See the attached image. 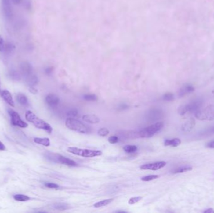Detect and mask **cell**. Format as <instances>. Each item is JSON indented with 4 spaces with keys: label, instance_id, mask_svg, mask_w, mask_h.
Listing matches in <instances>:
<instances>
[{
    "label": "cell",
    "instance_id": "6da1fadb",
    "mask_svg": "<svg viewBox=\"0 0 214 213\" xmlns=\"http://www.w3.org/2000/svg\"><path fill=\"white\" fill-rule=\"evenodd\" d=\"M66 126L70 130L82 134H90L92 130L90 127L74 118H68L65 121Z\"/></svg>",
    "mask_w": 214,
    "mask_h": 213
},
{
    "label": "cell",
    "instance_id": "7a4b0ae2",
    "mask_svg": "<svg viewBox=\"0 0 214 213\" xmlns=\"http://www.w3.org/2000/svg\"><path fill=\"white\" fill-rule=\"evenodd\" d=\"M25 118L28 121L33 123L37 128L45 130L49 134L52 132V127L48 122L37 117L32 111H27L25 114Z\"/></svg>",
    "mask_w": 214,
    "mask_h": 213
},
{
    "label": "cell",
    "instance_id": "3957f363",
    "mask_svg": "<svg viewBox=\"0 0 214 213\" xmlns=\"http://www.w3.org/2000/svg\"><path fill=\"white\" fill-rule=\"evenodd\" d=\"M164 126L163 122H158L150 126L142 129L139 131H138V137H142V138H148L154 136L157 133L159 132Z\"/></svg>",
    "mask_w": 214,
    "mask_h": 213
},
{
    "label": "cell",
    "instance_id": "277c9868",
    "mask_svg": "<svg viewBox=\"0 0 214 213\" xmlns=\"http://www.w3.org/2000/svg\"><path fill=\"white\" fill-rule=\"evenodd\" d=\"M67 150L69 153L73 154L85 158H93L100 156L102 154V152L101 151H99V150L81 149L75 147H69Z\"/></svg>",
    "mask_w": 214,
    "mask_h": 213
},
{
    "label": "cell",
    "instance_id": "5b68a950",
    "mask_svg": "<svg viewBox=\"0 0 214 213\" xmlns=\"http://www.w3.org/2000/svg\"><path fill=\"white\" fill-rule=\"evenodd\" d=\"M195 117L200 120H214V105H209L205 108L201 107L195 113Z\"/></svg>",
    "mask_w": 214,
    "mask_h": 213
},
{
    "label": "cell",
    "instance_id": "8992f818",
    "mask_svg": "<svg viewBox=\"0 0 214 213\" xmlns=\"http://www.w3.org/2000/svg\"><path fill=\"white\" fill-rule=\"evenodd\" d=\"M46 158L51 160L53 162H60L61 164L69 166H77V162L74 161L73 160H71L70 159H68L63 156H61L58 154H48L46 155Z\"/></svg>",
    "mask_w": 214,
    "mask_h": 213
},
{
    "label": "cell",
    "instance_id": "52a82bcc",
    "mask_svg": "<svg viewBox=\"0 0 214 213\" xmlns=\"http://www.w3.org/2000/svg\"><path fill=\"white\" fill-rule=\"evenodd\" d=\"M202 106V103L200 101H195L188 105H182L179 107L178 112L179 115L183 116L186 114L187 112H195Z\"/></svg>",
    "mask_w": 214,
    "mask_h": 213
},
{
    "label": "cell",
    "instance_id": "ba28073f",
    "mask_svg": "<svg viewBox=\"0 0 214 213\" xmlns=\"http://www.w3.org/2000/svg\"><path fill=\"white\" fill-rule=\"evenodd\" d=\"M9 114L11 116V121L13 125L23 128L28 127V124L21 119V117L17 112L10 109L9 110Z\"/></svg>",
    "mask_w": 214,
    "mask_h": 213
},
{
    "label": "cell",
    "instance_id": "9c48e42d",
    "mask_svg": "<svg viewBox=\"0 0 214 213\" xmlns=\"http://www.w3.org/2000/svg\"><path fill=\"white\" fill-rule=\"evenodd\" d=\"M167 163L165 161H157L152 162V163L145 164L140 166V169L143 170H152L156 171L166 166Z\"/></svg>",
    "mask_w": 214,
    "mask_h": 213
},
{
    "label": "cell",
    "instance_id": "30bf717a",
    "mask_svg": "<svg viewBox=\"0 0 214 213\" xmlns=\"http://www.w3.org/2000/svg\"><path fill=\"white\" fill-rule=\"evenodd\" d=\"M20 73L23 76L27 78L33 74V67L28 62H22L20 66Z\"/></svg>",
    "mask_w": 214,
    "mask_h": 213
},
{
    "label": "cell",
    "instance_id": "8fae6325",
    "mask_svg": "<svg viewBox=\"0 0 214 213\" xmlns=\"http://www.w3.org/2000/svg\"><path fill=\"white\" fill-rule=\"evenodd\" d=\"M2 5L4 15L6 18L10 19L13 15L10 0H2Z\"/></svg>",
    "mask_w": 214,
    "mask_h": 213
},
{
    "label": "cell",
    "instance_id": "7c38bea8",
    "mask_svg": "<svg viewBox=\"0 0 214 213\" xmlns=\"http://www.w3.org/2000/svg\"><path fill=\"white\" fill-rule=\"evenodd\" d=\"M46 103L50 106L54 107L58 105L60 102V99L58 96L54 94H49L45 98Z\"/></svg>",
    "mask_w": 214,
    "mask_h": 213
},
{
    "label": "cell",
    "instance_id": "4fadbf2b",
    "mask_svg": "<svg viewBox=\"0 0 214 213\" xmlns=\"http://www.w3.org/2000/svg\"><path fill=\"white\" fill-rule=\"evenodd\" d=\"M1 96L3 98L5 101L12 107H15V103L13 101L11 94L8 90H3L0 93Z\"/></svg>",
    "mask_w": 214,
    "mask_h": 213
},
{
    "label": "cell",
    "instance_id": "5bb4252c",
    "mask_svg": "<svg viewBox=\"0 0 214 213\" xmlns=\"http://www.w3.org/2000/svg\"><path fill=\"white\" fill-rule=\"evenodd\" d=\"M195 91L194 87L190 84H185L183 85L179 91V96L183 97L185 95L191 93Z\"/></svg>",
    "mask_w": 214,
    "mask_h": 213
},
{
    "label": "cell",
    "instance_id": "9a60e30c",
    "mask_svg": "<svg viewBox=\"0 0 214 213\" xmlns=\"http://www.w3.org/2000/svg\"><path fill=\"white\" fill-rule=\"evenodd\" d=\"M161 116V112L159 110H151L148 112V114L147 115V119H149L150 121H155L158 119H160Z\"/></svg>",
    "mask_w": 214,
    "mask_h": 213
},
{
    "label": "cell",
    "instance_id": "2e32d148",
    "mask_svg": "<svg viewBox=\"0 0 214 213\" xmlns=\"http://www.w3.org/2000/svg\"><path fill=\"white\" fill-rule=\"evenodd\" d=\"M195 125V121L194 119L191 118L190 119H189L186 122L183 124V125L182 126V130L185 133L190 132L194 128Z\"/></svg>",
    "mask_w": 214,
    "mask_h": 213
},
{
    "label": "cell",
    "instance_id": "e0dca14e",
    "mask_svg": "<svg viewBox=\"0 0 214 213\" xmlns=\"http://www.w3.org/2000/svg\"><path fill=\"white\" fill-rule=\"evenodd\" d=\"M83 120L86 122L92 124H97L100 122V119L98 116L93 115H85L83 116Z\"/></svg>",
    "mask_w": 214,
    "mask_h": 213
},
{
    "label": "cell",
    "instance_id": "ac0fdd59",
    "mask_svg": "<svg viewBox=\"0 0 214 213\" xmlns=\"http://www.w3.org/2000/svg\"><path fill=\"white\" fill-rule=\"evenodd\" d=\"M182 141L179 138H174L172 140H165L164 141V145L166 146L177 147L181 144Z\"/></svg>",
    "mask_w": 214,
    "mask_h": 213
},
{
    "label": "cell",
    "instance_id": "d6986e66",
    "mask_svg": "<svg viewBox=\"0 0 214 213\" xmlns=\"http://www.w3.org/2000/svg\"><path fill=\"white\" fill-rule=\"evenodd\" d=\"M25 80H26L27 83L30 86H34L38 83V78L36 75L33 74L30 75V76H29L27 78H25Z\"/></svg>",
    "mask_w": 214,
    "mask_h": 213
},
{
    "label": "cell",
    "instance_id": "ffe728a7",
    "mask_svg": "<svg viewBox=\"0 0 214 213\" xmlns=\"http://www.w3.org/2000/svg\"><path fill=\"white\" fill-rule=\"evenodd\" d=\"M34 141L36 144H41L45 146H49L50 145V141L47 137H45V138H41V137H34Z\"/></svg>",
    "mask_w": 214,
    "mask_h": 213
},
{
    "label": "cell",
    "instance_id": "44dd1931",
    "mask_svg": "<svg viewBox=\"0 0 214 213\" xmlns=\"http://www.w3.org/2000/svg\"><path fill=\"white\" fill-rule=\"evenodd\" d=\"M16 99L19 103L22 105L26 106L28 104V101L27 97L22 93H19L16 96Z\"/></svg>",
    "mask_w": 214,
    "mask_h": 213
},
{
    "label": "cell",
    "instance_id": "7402d4cb",
    "mask_svg": "<svg viewBox=\"0 0 214 213\" xmlns=\"http://www.w3.org/2000/svg\"><path fill=\"white\" fill-rule=\"evenodd\" d=\"M52 208L58 210V211H65L70 208V206L68 204L66 203H54L52 205Z\"/></svg>",
    "mask_w": 214,
    "mask_h": 213
},
{
    "label": "cell",
    "instance_id": "603a6c76",
    "mask_svg": "<svg viewBox=\"0 0 214 213\" xmlns=\"http://www.w3.org/2000/svg\"><path fill=\"white\" fill-rule=\"evenodd\" d=\"M113 201V199H105L103 200V201H100L99 202H97L96 203H95V204L93 205V206L96 208H102L105 206H107L108 204H110V203H111V202Z\"/></svg>",
    "mask_w": 214,
    "mask_h": 213
},
{
    "label": "cell",
    "instance_id": "cb8c5ba5",
    "mask_svg": "<svg viewBox=\"0 0 214 213\" xmlns=\"http://www.w3.org/2000/svg\"><path fill=\"white\" fill-rule=\"evenodd\" d=\"M192 170V167L190 166H180L177 168H176L175 170L173 171V173L177 174V173H182V172H185L189 171Z\"/></svg>",
    "mask_w": 214,
    "mask_h": 213
},
{
    "label": "cell",
    "instance_id": "d4e9b609",
    "mask_svg": "<svg viewBox=\"0 0 214 213\" xmlns=\"http://www.w3.org/2000/svg\"><path fill=\"white\" fill-rule=\"evenodd\" d=\"M123 149L124 151L127 153H133L136 151L137 147L134 145H126Z\"/></svg>",
    "mask_w": 214,
    "mask_h": 213
},
{
    "label": "cell",
    "instance_id": "484cf974",
    "mask_svg": "<svg viewBox=\"0 0 214 213\" xmlns=\"http://www.w3.org/2000/svg\"><path fill=\"white\" fill-rule=\"evenodd\" d=\"M10 78L15 81H19L21 79V74L15 70H11L9 72Z\"/></svg>",
    "mask_w": 214,
    "mask_h": 213
},
{
    "label": "cell",
    "instance_id": "4316f807",
    "mask_svg": "<svg viewBox=\"0 0 214 213\" xmlns=\"http://www.w3.org/2000/svg\"><path fill=\"white\" fill-rule=\"evenodd\" d=\"M15 48V46L12 43H5V48L4 53H5L7 55H10L13 51Z\"/></svg>",
    "mask_w": 214,
    "mask_h": 213
},
{
    "label": "cell",
    "instance_id": "83f0119b",
    "mask_svg": "<svg viewBox=\"0 0 214 213\" xmlns=\"http://www.w3.org/2000/svg\"><path fill=\"white\" fill-rule=\"evenodd\" d=\"M14 199L18 201H27L30 199V197L23 194H16L14 196Z\"/></svg>",
    "mask_w": 214,
    "mask_h": 213
},
{
    "label": "cell",
    "instance_id": "f1b7e54d",
    "mask_svg": "<svg viewBox=\"0 0 214 213\" xmlns=\"http://www.w3.org/2000/svg\"><path fill=\"white\" fill-rule=\"evenodd\" d=\"M142 196H135V197H131L129 200V204L130 205H132L138 202H139L142 199Z\"/></svg>",
    "mask_w": 214,
    "mask_h": 213
},
{
    "label": "cell",
    "instance_id": "f546056e",
    "mask_svg": "<svg viewBox=\"0 0 214 213\" xmlns=\"http://www.w3.org/2000/svg\"><path fill=\"white\" fill-rule=\"evenodd\" d=\"M84 99L86 100V101H96L98 98L96 95L95 94H85L83 96Z\"/></svg>",
    "mask_w": 214,
    "mask_h": 213
},
{
    "label": "cell",
    "instance_id": "4dcf8cb0",
    "mask_svg": "<svg viewBox=\"0 0 214 213\" xmlns=\"http://www.w3.org/2000/svg\"><path fill=\"white\" fill-rule=\"evenodd\" d=\"M158 177L159 176H158V175H148V176H146L142 178L141 179L143 181H150L157 179Z\"/></svg>",
    "mask_w": 214,
    "mask_h": 213
},
{
    "label": "cell",
    "instance_id": "1f68e13d",
    "mask_svg": "<svg viewBox=\"0 0 214 213\" xmlns=\"http://www.w3.org/2000/svg\"><path fill=\"white\" fill-rule=\"evenodd\" d=\"M110 131L109 130L106 128H100L98 131V134L100 136H102V137H104V136H107L108 134H109Z\"/></svg>",
    "mask_w": 214,
    "mask_h": 213
},
{
    "label": "cell",
    "instance_id": "d6a6232c",
    "mask_svg": "<svg viewBox=\"0 0 214 213\" xmlns=\"http://www.w3.org/2000/svg\"><path fill=\"white\" fill-rule=\"evenodd\" d=\"M163 99L165 100V101H172V100L174 99V96L172 93H168L165 94L163 96Z\"/></svg>",
    "mask_w": 214,
    "mask_h": 213
},
{
    "label": "cell",
    "instance_id": "836d02e7",
    "mask_svg": "<svg viewBox=\"0 0 214 213\" xmlns=\"http://www.w3.org/2000/svg\"><path fill=\"white\" fill-rule=\"evenodd\" d=\"M78 111L77 109H72L67 112V115L70 118H74L78 115Z\"/></svg>",
    "mask_w": 214,
    "mask_h": 213
},
{
    "label": "cell",
    "instance_id": "e575fe53",
    "mask_svg": "<svg viewBox=\"0 0 214 213\" xmlns=\"http://www.w3.org/2000/svg\"><path fill=\"white\" fill-rule=\"evenodd\" d=\"M5 43L4 41V40L3 39V37L0 36V52L3 53L5 51Z\"/></svg>",
    "mask_w": 214,
    "mask_h": 213
},
{
    "label": "cell",
    "instance_id": "d590c367",
    "mask_svg": "<svg viewBox=\"0 0 214 213\" xmlns=\"http://www.w3.org/2000/svg\"><path fill=\"white\" fill-rule=\"evenodd\" d=\"M108 141L111 144H116L118 141V138L117 136H110L109 137Z\"/></svg>",
    "mask_w": 214,
    "mask_h": 213
},
{
    "label": "cell",
    "instance_id": "8d00e7d4",
    "mask_svg": "<svg viewBox=\"0 0 214 213\" xmlns=\"http://www.w3.org/2000/svg\"><path fill=\"white\" fill-rule=\"evenodd\" d=\"M45 185L46 187H48V188H52V189H56L59 187L58 184L53 183H46Z\"/></svg>",
    "mask_w": 214,
    "mask_h": 213
},
{
    "label": "cell",
    "instance_id": "74e56055",
    "mask_svg": "<svg viewBox=\"0 0 214 213\" xmlns=\"http://www.w3.org/2000/svg\"><path fill=\"white\" fill-rule=\"evenodd\" d=\"M127 108H128V106H127V105H126V104H121L118 107V109H119V110H124V109H126Z\"/></svg>",
    "mask_w": 214,
    "mask_h": 213
},
{
    "label": "cell",
    "instance_id": "f35d334b",
    "mask_svg": "<svg viewBox=\"0 0 214 213\" xmlns=\"http://www.w3.org/2000/svg\"><path fill=\"white\" fill-rule=\"evenodd\" d=\"M30 91L33 94H36L37 93V90L34 88V86H30Z\"/></svg>",
    "mask_w": 214,
    "mask_h": 213
},
{
    "label": "cell",
    "instance_id": "ab89813d",
    "mask_svg": "<svg viewBox=\"0 0 214 213\" xmlns=\"http://www.w3.org/2000/svg\"><path fill=\"white\" fill-rule=\"evenodd\" d=\"M207 147H208L209 148L214 149V141L209 143L207 144Z\"/></svg>",
    "mask_w": 214,
    "mask_h": 213
},
{
    "label": "cell",
    "instance_id": "60d3db41",
    "mask_svg": "<svg viewBox=\"0 0 214 213\" xmlns=\"http://www.w3.org/2000/svg\"><path fill=\"white\" fill-rule=\"evenodd\" d=\"M6 149V146L3 144V143L0 141V150L1 151H4V150H5Z\"/></svg>",
    "mask_w": 214,
    "mask_h": 213
},
{
    "label": "cell",
    "instance_id": "b9f144b4",
    "mask_svg": "<svg viewBox=\"0 0 214 213\" xmlns=\"http://www.w3.org/2000/svg\"><path fill=\"white\" fill-rule=\"evenodd\" d=\"M204 212H205V213H214V210L212 208H209V209L204 211Z\"/></svg>",
    "mask_w": 214,
    "mask_h": 213
},
{
    "label": "cell",
    "instance_id": "7bdbcfd3",
    "mask_svg": "<svg viewBox=\"0 0 214 213\" xmlns=\"http://www.w3.org/2000/svg\"><path fill=\"white\" fill-rule=\"evenodd\" d=\"M13 3L15 5H18L21 3V0H12Z\"/></svg>",
    "mask_w": 214,
    "mask_h": 213
},
{
    "label": "cell",
    "instance_id": "ee69618b",
    "mask_svg": "<svg viewBox=\"0 0 214 213\" xmlns=\"http://www.w3.org/2000/svg\"><path fill=\"white\" fill-rule=\"evenodd\" d=\"M45 72H46L47 74L51 73L52 72V68H47V69L45 70Z\"/></svg>",
    "mask_w": 214,
    "mask_h": 213
},
{
    "label": "cell",
    "instance_id": "f6af8a7d",
    "mask_svg": "<svg viewBox=\"0 0 214 213\" xmlns=\"http://www.w3.org/2000/svg\"><path fill=\"white\" fill-rule=\"evenodd\" d=\"M116 212H126L124 211H117Z\"/></svg>",
    "mask_w": 214,
    "mask_h": 213
},
{
    "label": "cell",
    "instance_id": "bcb514c9",
    "mask_svg": "<svg viewBox=\"0 0 214 213\" xmlns=\"http://www.w3.org/2000/svg\"><path fill=\"white\" fill-rule=\"evenodd\" d=\"M1 91H1V87H0V93H1Z\"/></svg>",
    "mask_w": 214,
    "mask_h": 213
},
{
    "label": "cell",
    "instance_id": "7dc6e473",
    "mask_svg": "<svg viewBox=\"0 0 214 213\" xmlns=\"http://www.w3.org/2000/svg\"><path fill=\"white\" fill-rule=\"evenodd\" d=\"M213 94H214V90H213Z\"/></svg>",
    "mask_w": 214,
    "mask_h": 213
}]
</instances>
